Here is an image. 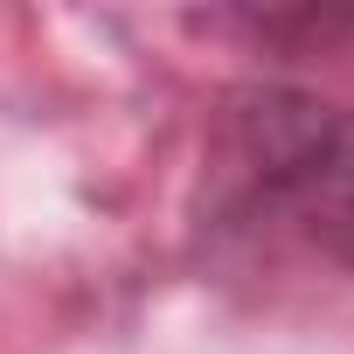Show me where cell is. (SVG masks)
<instances>
[{"label":"cell","mask_w":354,"mask_h":354,"mask_svg":"<svg viewBox=\"0 0 354 354\" xmlns=\"http://www.w3.org/2000/svg\"><path fill=\"white\" fill-rule=\"evenodd\" d=\"M243 195L354 278V104L299 84H250L223 104Z\"/></svg>","instance_id":"cell-1"}]
</instances>
